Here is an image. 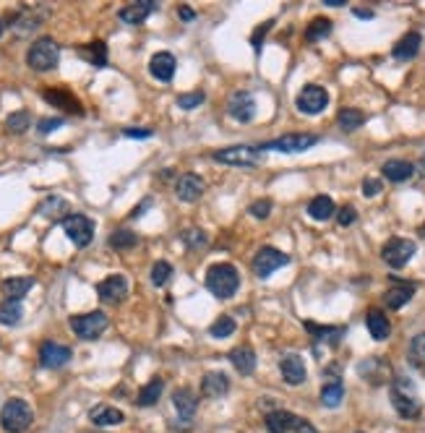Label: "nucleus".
I'll list each match as a JSON object with an SVG mask.
<instances>
[{
	"instance_id": "6e6d98bb",
	"label": "nucleus",
	"mask_w": 425,
	"mask_h": 433,
	"mask_svg": "<svg viewBox=\"0 0 425 433\" xmlns=\"http://www.w3.org/2000/svg\"><path fill=\"white\" fill-rule=\"evenodd\" d=\"M420 235H425V225H423V228H420Z\"/></svg>"
},
{
	"instance_id": "7c9ffc66",
	"label": "nucleus",
	"mask_w": 425,
	"mask_h": 433,
	"mask_svg": "<svg viewBox=\"0 0 425 433\" xmlns=\"http://www.w3.org/2000/svg\"><path fill=\"white\" fill-rule=\"evenodd\" d=\"M32 287H34V277H8V280L3 282V293L8 295V300H22Z\"/></svg>"
},
{
	"instance_id": "4468645a",
	"label": "nucleus",
	"mask_w": 425,
	"mask_h": 433,
	"mask_svg": "<svg viewBox=\"0 0 425 433\" xmlns=\"http://www.w3.org/2000/svg\"><path fill=\"white\" fill-rule=\"evenodd\" d=\"M227 112L230 118L238 120V123H251L256 115V99L251 92H235L233 97L227 99Z\"/></svg>"
},
{
	"instance_id": "c03bdc74",
	"label": "nucleus",
	"mask_w": 425,
	"mask_h": 433,
	"mask_svg": "<svg viewBox=\"0 0 425 433\" xmlns=\"http://www.w3.org/2000/svg\"><path fill=\"white\" fill-rule=\"evenodd\" d=\"M203 99H206V94H203L201 89H199V92H188V94H181V97H178V108L193 110V108H199Z\"/></svg>"
},
{
	"instance_id": "1a4fd4ad",
	"label": "nucleus",
	"mask_w": 425,
	"mask_h": 433,
	"mask_svg": "<svg viewBox=\"0 0 425 433\" xmlns=\"http://www.w3.org/2000/svg\"><path fill=\"white\" fill-rule=\"evenodd\" d=\"M415 251H417L415 240L392 238V240H386V243H383L381 259L386 261L392 269H402V266H407V264H410V259L415 256Z\"/></svg>"
},
{
	"instance_id": "e433bc0d",
	"label": "nucleus",
	"mask_w": 425,
	"mask_h": 433,
	"mask_svg": "<svg viewBox=\"0 0 425 433\" xmlns=\"http://www.w3.org/2000/svg\"><path fill=\"white\" fill-rule=\"evenodd\" d=\"M107 243H110V248H115V251H128L138 243V235L136 232H131V230H115Z\"/></svg>"
},
{
	"instance_id": "09e8293b",
	"label": "nucleus",
	"mask_w": 425,
	"mask_h": 433,
	"mask_svg": "<svg viewBox=\"0 0 425 433\" xmlns=\"http://www.w3.org/2000/svg\"><path fill=\"white\" fill-rule=\"evenodd\" d=\"M60 126H63V118H42L37 123V130H40L42 136H47V133H53V130L60 128Z\"/></svg>"
},
{
	"instance_id": "4be33fe9",
	"label": "nucleus",
	"mask_w": 425,
	"mask_h": 433,
	"mask_svg": "<svg viewBox=\"0 0 425 433\" xmlns=\"http://www.w3.org/2000/svg\"><path fill=\"white\" fill-rule=\"evenodd\" d=\"M175 68H178V63H175V55L170 53H157L151 55L149 60V74L157 81H162V84H167V81H172V76H175Z\"/></svg>"
},
{
	"instance_id": "20e7f679",
	"label": "nucleus",
	"mask_w": 425,
	"mask_h": 433,
	"mask_svg": "<svg viewBox=\"0 0 425 433\" xmlns=\"http://www.w3.org/2000/svg\"><path fill=\"white\" fill-rule=\"evenodd\" d=\"M58 60H60V47H58V42L50 40V37H40V40L29 47V53H26L29 68H32V71H40V74L53 71L55 65H58Z\"/></svg>"
},
{
	"instance_id": "ea45409f",
	"label": "nucleus",
	"mask_w": 425,
	"mask_h": 433,
	"mask_svg": "<svg viewBox=\"0 0 425 433\" xmlns=\"http://www.w3.org/2000/svg\"><path fill=\"white\" fill-rule=\"evenodd\" d=\"M181 238H183V243H185L188 248H206V246H209V235H206L203 230H199V228H188L181 235Z\"/></svg>"
},
{
	"instance_id": "a878e982",
	"label": "nucleus",
	"mask_w": 425,
	"mask_h": 433,
	"mask_svg": "<svg viewBox=\"0 0 425 433\" xmlns=\"http://www.w3.org/2000/svg\"><path fill=\"white\" fill-rule=\"evenodd\" d=\"M365 326H368V332H371V337L376 342H383V339H389V334H392V324H389L386 314L376 311V308L365 314Z\"/></svg>"
},
{
	"instance_id": "de8ad7c7",
	"label": "nucleus",
	"mask_w": 425,
	"mask_h": 433,
	"mask_svg": "<svg viewBox=\"0 0 425 433\" xmlns=\"http://www.w3.org/2000/svg\"><path fill=\"white\" fill-rule=\"evenodd\" d=\"M381 180H376V178H365V180H362V196H365V198H373V196H378L381 194Z\"/></svg>"
},
{
	"instance_id": "864d4df0",
	"label": "nucleus",
	"mask_w": 425,
	"mask_h": 433,
	"mask_svg": "<svg viewBox=\"0 0 425 433\" xmlns=\"http://www.w3.org/2000/svg\"><path fill=\"white\" fill-rule=\"evenodd\" d=\"M324 6H331V8H342V6H347V0H324Z\"/></svg>"
},
{
	"instance_id": "0eeeda50",
	"label": "nucleus",
	"mask_w": 425,
	"mask_h": 433,
	"mask_svg": "<svg viewBox=\"0 0 425 433\" xmlns=\"http://www.w3.org/2000/svg\"><path fill=\"white\" fill-rule=\"evenodd\" d=\"M319 144V136L313 133H288V136H279V139H272L261 144V152H282V154H300L316 146Z\"/></svg>"
},
{
	"instance_id": "9d476101",
	"label": "nucleus",
	"mask_w": 425,
	"mask_h": 433,
	"mask_svg": "<svg viewBox=\"0 0 425 433\" xmlns=\"http://www.w3.org/2000/svg\"><path fill=\"white\" fill-rule=\"evenodd\" d=\"M326 105H329V92L319 84H306L295 97V108L306 115H319L326 110Z\"/></svg>"
},
{
	"instance_id": "423d86ee",
	"label": "nucleus",
	"mask_w": 425,
	"mask_h": 433,
	"mask_svg": "<svg viewBox=\"0 0 425 433\" xmlns=\"http://www.w3.org/2000/svg\"><path fill=\"white\" fill-rule=\"evenodd\" d=\"M261 146H248V144H238V146H227V149H217L212 154L214 162L235 164V167H251V164L261 162Z\"/></svg>"
},
{
	"instance_id": "6ab92c4d",
	"label": "nucleus",
	"mask_w": 425,
	"mask_h": 433,
	"mask_svg": "<svg viewBox=\"0 0 425 433\" xmlns=\"http://www.w3.org/2000/svg\"><path fill=\"white\" fill-rule=\"evenodd\" d=\"M203 180L199 178V175L193 173H185L178 178V183H175V196L181 198V201H185V204H193V201H199L203 196Z\"/></svg>"
},
{
	"instance_id": "aec40b11",
	"label": "nucleus",
	"mask_w": 425,
	"mask_h": 433,
	"mask_svg": "<svg viewBox=\"0 0 425 433\" xmlns=\"http://www.w3.org/2000/svg\"><path fill=\"white\" fill-rule=\"evenodd\" d=\"M154 11H157V3H154V0H138V3H128L126 8H120L117 16H120V22L123 24L136 26V24L147 22Z\"/></svg>"
},
{
	"instance_id": "412c9836",
	"label": "nucleus",
	"mask_w": 425,
	"mask_h": 433,
	"mask_svg": "<svg viewBox=\"0 0 425 433\" xmlns=\"http://www.w3.org/2000/svg\"><path fill=\"white\" fill-rule=\"evenodd\" d=\"M306 329L313 334V345H316V350H319V345L337 347L342 342V337L347 334L344 326H319V324H310V321H306Z\"/></svg>"
},
{
	"instance_id": "473e14b6",
	"label": "nucleus",
	"mask_w": 425,
	"mask_h": 433,
	"mask_svg": "<svg viewBox=\"0 0 425 433\" xmlns=\"http://www.w3.org/2000/svg\"><path fill=\"white\" fill-rule=\"evenodd\" d=\"M78 55L84 58L86 63H92L94 68H105L107 65V47L102 40H97V42H89L84 47H78Z\"/></svg>"
},
{
	"instance_id": "4d7b16f0",
	"label": "nucleus",
	"mask_w": 425,
	"mask_h": 433,
	"mask_svg": "<svg viewBox=\"0 0 425 433\" xmlns=\"http://www.w3.org/2000/svg\"><path fill=\"white\" fill-rule=\"evenodd\" d=\"M0 34H3V24H0Z\"/></svg>"
},
{
	"instance_id": "39448f33",
	"label": "nucleus",
	"mask_w": 425,
	"mask_h": 433,
	"mask_svg": "<svg viewBox=\"0 0 425 433\" xmlns=\"http://www.w3.org/2000/svg\"><path fill=\"white\" fill-rule=\"evenodd\" d=\"M266 428L272 433H319L313 428V423L306 418H300L295 412L288 410H274L266 415Z\"/></svg>"
},
{
	"instance_id": "58836bf2",
	"label": "nucleus",
	"mask_w": 425,
	"mask_h": 433,
	"mask_svg": "<svg viewBox=\"0 0 425 433\" xmlns=\"http://www.w3.org/2000/svg\"><path fill=\"white\" fill-rule=\"evenodd\" d=\"M329 34H331V22L324 19V16H319V19H313L310 26L306 29V40H308V42H319V40L329 37Z\"/></svg>"
},
{
	"instance_id": "2f4dec72",
	"label": "nucleus",
	"mask_w": 425,
	"mask_h": 433,
	"mask_svg": "<svg viewBox=\"0 0 425 433\" xmlns=\"http://www.w3.org/2000/svg\"><path fill=\"white\" fill-rule=\"evenodd\" d=\"M342 400H344V384L340 379H329L321 389V405L334 410L342 405Z\"/></svg>"
},
{
	"instance_id": "f03ea898",
	"label": "nucleus",
	"mask_w": 425,
	"mask_h": 433,
	"mask_svg": "<svg viewBox=\"0 0 425 433\" xmlns=\"http://www.w3.org/2000/svg\"><path fill=\"white\" fill-rule=\"evenodd\" d=\"M32 423H34V412L29 407V402L13 397V400H8L3 405V410H0V425L8 433H24Z\"/></svg>"
},
{
	"instance_id": "72a5a7b5",
	"label": "nucleus",
	"mask_w": 425,
	"mask_h": 433,
	"mask_svg": "<svg viewBox=\"0 0 425 433\" xmlns=\"http://www.w3.org/2000/svg\"><path fill=\"white\" fill-rule=\"evenodd\" d=\"M334 201H331L329 196H316V198H310L308 204V214L316 219V222H326V219H331L334 216Z\"/></svg>"
},
{
	"instance_id": "603ef678",
	"label": "nucleus",
	"mask_w": 425,
	"mask_h": 433,
	"mask_svg": "<svg viewBox=\"0 0 425 433\" xmlns=\"http://www.w3.org/2000/svg\"><path fill=\"white\" fill-rule=\"evenodd\" d=\"M178 13H181V19H183V22H191L193 16H196V13H193L191 8H181V11H178Z\"/></svg>"
},
{
	"instance_id": "c756f323",
	"label": "nucleus",
	"mask_w": 425,
	"mask_h": 433,
	"mask_svg": "<svg viewBox=\"0 0 425 433\" xmlns=\"http://www.w3.org/2000/svg\"><path fill=\"white\" fill-rule=\"evenodd\" d=\"M92 423L99 425V428H110V425H120V423L126 421V415L117 410V407H110V405H99L92 410Z\"/></svg>"
},
{
	"instance_id": "9b49d317",
	"label": "nucleus",
	"mask_w": 425,
	"mask_h": 433,
	"mask_svg": "<svg viewBox=\"0 0 425 433\" xmlns=\"http://www.w3.org/2000/svg\"><path fill=\"white\" fill-rule=\"evenodd\" d=\"M71 329L76 332V337H81L86 342H92L107 329V316L102 311H89L81 316H71Z\"/></svg>"
},
{
	"instance_id": "bb28decb",
	"label": "nucleus",
	"mask_w": 425,
	"mask_h": 433,
	"mask_svg": "<svg viewBox=\"0 0 425 433\" xmlns=\"http://www.w3.org/2000/svg\"><path fill=\"white\" fill-rule=\"evenodd\" d=\"M381 173L392 183H404L415 175V164L407 162V160H389V162H383Z\"/></svg>"
},
{
	"instance_id": "dca6fc26",
	"label": "nucleus",
	"mask_w": 425,
	"mask_h": 433,
	"mask_svg": "<svg viewBox=\"0 0 425 433\" xmlns=\"http://www.w3.org/2000/svg\"><path fill=\"white\" fill-rule=\"evenodd\" d=\"M279 371H282V379L288 381L290 387H300L306 376H308V371H306V360L298 355V353H288V355H282L279 360Z\"/></svg>"
},
{
	"instance_id": "49530a36",
	"label": "nucleus",
	"mask_w": 425,
	"mask_h": 433,
	"mask_svg": "<svg viewBox=\"0 0 425 433\" xmlns=\"http://www.w3.org/2000/svg\"><path fill=\"white\" fill-rule=\"evenodd\" d=\"M355 219H358V209H355V206H350V204L342 206L340 214H337V222H340L342 228H350Z\"/></svg>"
},
{
	"instance_id": "4c0bfd02",
	"label": "nucleus",
	"mask_w": 425,
	"mask_h": 433,
	"mask_svg": "<svg viewBox=\"0 0 425 433\" xmlns=\"http://www.w3.org/2000/svg\"><path fill=\"white\" fill-rule=\"evenodd\" d=\"M29 126H32V115L26 110H16L13 115L6 118V130L8 133H24V130H29Z\"/></svg>"
},
{
	"instance_id": "f8f14e48",
	"label": "nucleus",
	"mask_w": 425,
	"mask_h": 433,
	"mask_svg": "<svg viewBox=\"0 0 425 433\" xmlns=\"http://www.w3.org/2000/svg\"><path fill=\"white\" fill-rule=\"evenodd\" d=\"M63 230L71 238V243L78 246V248H86L94 240V222L84 214H68L63 219Z\"/></svg>"
},
{
	"instance_id": "a19ab883",
	"label": "nucleus",
	"mask_w": 425,
	"mask_h": 433,
	"mask_svg": "<svg viewBox=\"0 0 425 433\" xmlns=\"http://www.w3.org/2000/svg\"><path fill=\"white\" fill-rule=\"evenodd\" d=\"M235 332V319L230 316H219L212 326H209V334L217 337V339H224V337H230Z\"/></svg>"
},
{
	"instance_id": "a18cd8bd",
	"label": "nucleus",
	"mask_w": 425,
	"mask_h": 433,
	"mask_svg": "<svg viewBox=\"0 0 425 433\" xmlns=\"http://www.w3.org/2000/svg\"><path fill=\"white\" fill-rule=\"evenodd\" d=\"M248 214H253L256 219H266V216L272 214V201L269 198H258L253 204L248 206Z\"/></svg>"
},
{
	"instance_id": "f257e3e1",
	"label": "nucleus",
	"mask_w": 425,
	"mask_h": 433,
	"mask_svg": "<svg viewBox=\"0 0 425 433\" xmlns=\"http://www.w3.org/2000/svg\"><path fill=\"white\" fill-rule=\"evenodd\" d=\"M206 287H209V293L214 298H219V300H227V298H233L238 293V287H240V274L235 269L233 264H214L209 266L206 271Z\"/></svg>"
},
{
	"instance_id": "8fccbe9b",
	"label": "nucleus",
	"mask_w": 425,
	"mask_h": 433,
	"mask_svg": "<svg viewBox=\"0 0 425 433\" xmlns=\"http://www.w3.org/2000/svg\"><path fill=\"white\" fill-rule=\"evenodd\" d=\"M269 29H272V22H266V24H261L258 29L253 32V37H251V44H253V50L258 53L261 50V40H264L266 34H269Z\"/></svg>"
},
{
	"instance_id": "ddd939ff",
	"label": "nucleus",
	"mask_w": 425,
	"mask_h": 433,
	"mask_svg": "<svg viewBox=\"0 0 425 433\" xmlns=\"http://www.w3.org/2000/svg\"><path fill=\"white\" fill-rule=\"evenodd\" d=\"M42 99L44 102H50L53 108L71 112V115H84V108H81V102L76 99V94H71V89L47 87V89H42Z\"/></svg>"
},
{
	"instance_id": "37998d69",
	"label": "nucleus",
	"mask_w": 425,
	"mask_h": 433,
	"mask_svg": "<svg viewBox=\"0 0 425 433\" xmlns=\"http://www.w3.org/2000/svg\"><path fill=\"white\" fill-rule=\"evenodd\" d=\"M410 360H412L415 366L425 360V332L412 337V342H410Z\"/></svg>"
},
{
	"instance_id": "393cba45",
	"label": "nucleus",
	"mask_w": 425,
	"mask_h": 433,
	"mask_svg": "<svg viewBox=\"0 0 425 433\" xmlns=\"http://www.w3.org/2000/svg\"><path fill=\"white\" fill-rule=\"evenodd\" d=\"M420 44H423V37H420V32H407L399 40V42L394 44V60H412V58H417V53H420Z\"/></svg>"
},
{
	"instance_id": "a211bd4d",
	"label": "nucleus",
	"mask_w": 425,
	"mask_h": 433,
	"mask_svg": "<svg viewBox=\"0 0 425 433\" xmlns=\"http://www.w3.org/2000/svg\"><path fill=\"white\" fill-rule=\"evenodd\" d=\"M71 357H74L71 347L58 345V342H42L40 347V363L44 368H63Z\"/></svg>"
},
{
	"instance_id": "c9c22d12",
	"label": "nucleus",
	"mask_w": 425,
	"mask_h": 433,
	"mask_svg": "<svg viewBox=\"0 0 425 433\" xmlns=\"http://www.w3.org/2000/svg\"><path fill=\"white\" fill-rule=\"evenodd\" d=\"M337 123H340L342 130H355L365 123V112L355 108H342L340 115H337Z\"/></svg>"
},
{
	"instance_id": "2eb2a0df",
	"label": "nucleus",
	"mask_w": 425,
	"mask_h": 433,
	"mask_svg": "<svg viewBox=\"0 0 425 433\" xmlns=\"http://www.w3.org/2000/svg\"><path fill=\"white\" fill-rule=\"evenodd\" d=\"M97 295L105 303H120V300H126L128 295V280L123 274H110V277H105L97 285Z\"/></svg>"
},
{
	"instance_id": "6e6552de",
	"label": "nucleus",
	"mask_w": 425,
	"mask_h": 433,
	"mask_svg": "<svg viewBox=\"0 0 425 433\" xmlns=\"http://www.w3.org/2000/svg\"><path fill=\"white\" fill-rule=\"evenodd\" d=\"M290 264V256L288 253H282V251L272 248V246H264V248L256 251L253 261H251V266H253V274L256 277H272L276 269H282V266H288Z\"/></svg>"
},
{
	"instance_id": "5fc2aeb1",
	"label": "nucleus",
	"mask_w": 425,
	"mask_h": 433,
	"mask_svg": "<svg viewBox=\"0 0 425 433\" xmlns=\"http://www.w3.org/2000/svg\"><path fill=\"white\" fill-rule=\"evenodd\" d=\"M355 16H358V19H373V11H362V8H355Z\"/></svg>"
},
{
	"instance_id": "79ce46f5",
	"label": "nucleus",
	"mask_w": 425,
	"mask_h": 433,
	"mask_svg": "<svg viewBox=\"0 0 425 433\" xmlns=\"http://www.w3.org/2000/svg\"><path fill=\"white\" fill-rule=\"evenodd\" d=\"M172 277V266L167 264V261H157L154 266H151V282L157 285V287H162V285H167Z\"/></svg>"
},
{
	"instance_id": "f3484780",
	"label": "nucleus",
	"mask_w": 425,
	"mask_h": 433,
	"mask_svg": "<svg viewBox=\"0 0 425 433\" xmlns=\"http://www.w3.org/2000/svg\"><path fill=\"white\" fill-rule=\"evenodd\" d=\"M415 290H417L415 282H402L394 277V285L383 293V303L389 305L392 311H399V308H404V305L412 300Z\"/></svg>"
},
{
	"instance_id": "3c124183",
	"label": "nucleus",
	"mask_w": 425,
	"mask_h": 433,
	"mask_svg": "<svg viewBox=\"0 0 425 433\" xmlns=\"http://www.w3.org/2000/svg\"><path fill=\"white\" fill-rule=\"evenodd\" d=\"M123 133H126L128 139H151L149 128H126Z\"/></svg>"
},
{
	"instance_id": "5701e85b",
	"label": "nucleus",
	"mask_w": 425,
	"mask_h": 433,
	"mask_svg": "<svg viewBox=\"0 0 425 433\" xmlns=\"http://www.w3.org/2000/svg\"><path fill=\"white\" fill-rule=\"evenodd\" d=\"M227 391H230V379H227V373H222V371H209L201 379V394L209 397V400H219Z\"/></svg>"
},
{
	"instance_id": "f704fd0d",
	"label": "nucleus",
	"mask_w": 425,
	"mask_h": 433,
	"mask_svg": "<svg viewBox=\"0 0 425 433\" xmlns=\"http://www.w3.org/2000/svg\"><path fill=\"white\" fill-rule=\"evenodd\" d=\"M22 300H3L0 303V324L3 326H16L22 321Z\"/></svg>"
},
{
	"instance_id": "7ed1b4c3",
	"label": "nucleus",
	"mask_w": 425,
	"mask_h": 433,
	"mask_svg": "<svg viewBox=\"0 0 425 433\" xmlns=\"http://www.w3.org/2000/svg\"><path fill=\"white\" fill-rule=\"evenodd\" d=\"M392 405L402 418H417L420 410H423V405H420L417 394H415L412 381L404 379V376H397L392 381Z\"/></svg>"
},
{
	"instance_id": "c85d7f7f",
	"label": "nucleus",
	"mask_w": 425,
	"mask_h": 433,
	"mask_svg": "<svg viewBox=\"0 0 425 433\" xmlns=\"http://www.w3.org/2000/svg\"><path fill=\"white\" fill-rule=\"evenodd\" d=\"M162 391H165V381H162L160 376H154V379L147 381V384L138 389L136 405L138 407H151V405H157L162 397Z\"/></svg>"
},
{
	"instance_id": "cd10ccee",
	"label": "nucleus",
	"mask_w": 425,
	"mask_h": 433,
	"mask_svg": "<svg viewBox=\"0 0 425 433\" xmlns=\"http://www.w3.org/2000/svg\"><path fill=\"white\" fill-rule=\"evenodd\" d=\"M230 363L235 366V371H238V373L251 376V373L256 371V353H253V347H248V345L235 347L233 353H230Z\"/></svg>"
},
{
	"instance_id": "b1692460",
	"label": "nucleus",
	"mask_w": 425,
	"mask_h": 433,
	"mask_svg": "<svg viewBox=\"0 0 425 433\" xmlns=\"http://www.w3.org/2000/svg\"><path fill=\"white\" fill-rule=\"evenodd\" d=\"M172 405H175V410H178V415H181V421L188 423L193 415H196L199 400H196V394H193L188 387H183V389L172 391Z\"/></svg>"
},
{
	"instance_id": "13d9d810",
	"label": "nucleus",
	"mask_w": 425,
	"mask_h": 433,
	"mask_svg": "<svg viewBox=\"0 0 425 433\" xmlns=\"http://www.w3.org/2000/svg\"><path fill=\"white\" fill-rule=\"evenodd\" d=\"M358 433H360V431H358Z\"/></svg>"
}]
</instances>
